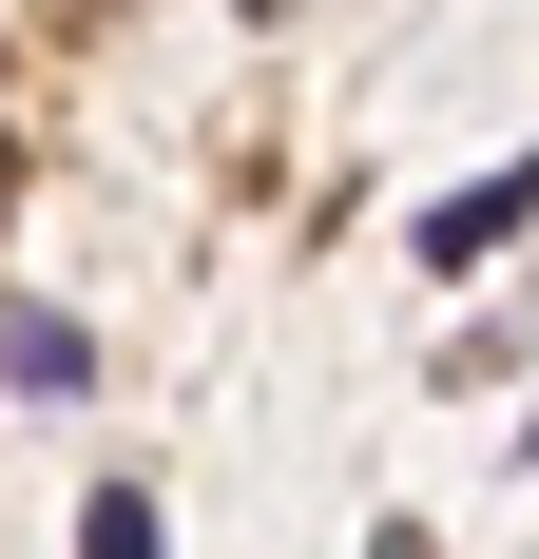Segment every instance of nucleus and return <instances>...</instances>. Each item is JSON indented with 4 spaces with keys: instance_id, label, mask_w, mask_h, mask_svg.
<instances>
[{
    "instance_id": "nucleus-1",
    "label": "nucleus",
    "mask_w": 539,
    "mask_h": 559,
    "mask_svg": "<svg viewBox=\"0 0 539 559\" xmlns=\"http://www.w3.org/2000/svg\"><path fill=\"white\" fill-rule=\"evenodd\" d=\"M520 231H539V155H501L482 193H443V213H424V271H482V251H520Z\"/></svg>"
},
{
    "instance_id": "nucleus-2",
    "label": "nucleus",
    "mask_w": 539,
    "mask_h": 559,
    "mask_svg": "<svg viewBox=\"0 0 539 559\" xmlns=\"http://www.w3.org/2000/svg\"><path fill=\"white\" fill-rule=\"evenodd\" d=\"M77 367H97V347L58 329V309H0V386H20V405H58V386H77Z\"/></svg>"
},
{
    "instance_id": "nucleus-3",
    "label": "nucleus",
    "mask_w": 539,
    "mask_h": 559,
    "mask_svg": "<svg viewBox=\"0 0 539 559\" xmlns=\"http://www.w3.org/2000/svg\"><path fill=\"white\" fill-rule=\"evenodd\" d=\"M77 559H173V521H155V483H97V502H77Z\"/></svg>"
},
{
    "instance_id": "nucleus-4",
    "label": "nucleus",
    "mask_w": 539,
    "mask_h": 559,
    "mask_svg": "<svg viewBox=\"0 0 539 559\" xmlns=\"http://www.w3.org/2000/svg\"><path fill=\"white\" fill-rule=\"evenodd\" d=\"M367 559H424V521H385V540H367Z\"/></svg>"
},
{
    "instance_id": "nucleus-5",
    "label": "nucleus",
    "mask_w": 539,
    "mask_h": 559,
    "mask_svg": "<svg viewBox=\"0 0 539 559\" xmlns=\"http://www.w3.org/2000/svg\"><path fill=\"white\" fill-rule=\"evenodd\" d=\"M0 193H20V155H0Z\"/></svg>"
}]
</instances>
